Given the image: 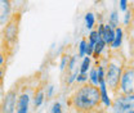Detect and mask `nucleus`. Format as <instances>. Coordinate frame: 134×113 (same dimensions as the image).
<instances>
[{
    "label": "nucleus",
    "instance_id": "f257e3e1",
    "mask_svg": "<svg viewBox=\"0 0 134 113\" xmlns=\"http://www.w3.org/2000/svg\"><path fill=\"white\" fill-rule=\"evenodd\" d=\"M67 104L76 113H97L102 109L99 87L90 82H83L70 95Z\"/></svg>",
    "mask_w": 134,
    "mask_h": 113
},
{
    "label": "nucleus",
    "instance_id": "f03ea898",
    "mask_svg": "<svg viewBox=\"0 0 134 113\" xmlns=\"http://www.w3.org/2000/svg\"><path fill=\"white\" fill-rule=\"evenodd\" d=\"M128 59L124 58L119 50H112L108 53L106 58V66H104V81L106 85H108L111 93L114 95L119 94V85H120V77L122 68Z\"/></svg>",
    "mask_w": 134,
    "mask_h": 113
},
{
    "label": "nucleus",
    "instance_id": "7ed1b4c3",
    "mask_svg": "<svg viewBox=\"0 0 134 113\" xmlns=\"http://www.w3.org/2000/svg\"><path fill=\"white\" fill-rule=\"evenodd\" d=\"M21 21H22V13L14 12L12 13L8 22L4 25L1 32V51L4 53L5 58H10L14 53L21 30Z\"/></svg>",
    "mask_w": 134,
    "mask_h": 113
},
{
    "label": "nucleus",
    "instance_id": "20e7f679",
    "mask_svg": "<svg viewBox=\"0 0 134 113\" xmlns=\"http://www.w3.org/2000/svg\"><path fill=\"white\" fill-rule=\"evenodd\" d=\"M119 93L120 94H133L134 93V68L133 59L126 61V63L122 68L120 85H119Z\"/></svg>",
    "mask_w": 134,
    "mask_h": 113
},
{
    "label": "nucleus",
    "instance_id": "39448f33",
    "mask_svg": "<svg viewBox=\"0 0 134 113\" xmlns=\"http://www.w3.org/2000/svg\"><path fill=\"white\" fill-rule=\"evenodd\" d=\"M114 113H134V95L133 94H117L111 102Z\"/></svg>",
    "mask_w": 134,
    "mask_h": 113
},
{
    "label": "nucleus",
    "instance_id": "423d86ee",
    "mask_svg": "<svg viewBox=\"0 0 134 113\" xmlns=\"http://www.w3.org/2000/svg\"><path fill=\"white\" fill-rule=\"evenodd\" d=\"M19 90H21V84L17 82L4 94L0 102V113H16V103Z\"/></svg>",
    "mask_w": 134,
    "mask_h": 113
},
{
    "label": "nucleus",
    "instance_id": "0eeeda50",
    "mask_svg": "<svg viewBox=\"0 0 134 113\" xmlns=\"http://www.w3.org/2000/svg\"><path fill=\"white\" fill-rule=\"evenodd\" d=\"M30 99H31V94H30L29 86H21V90H19L18 97H17L16 113H29Z\"/></svg>",
    "mask_w": 134,
    "mask_h": 113
},
{
    "label": "nucleus",
    "instance_id": "6e6552de",
    "mask_svg": "<svg viewBox=\"0 0 134 113\" xmlns=\"http://www.w3.org/2000/svg\"><path fill=\"white\" fill-rule=\"evenodd\" d=\"M13 13L12 0H0V26H4Z\"/></svg>",
    "mask_w": 134,
    "mask_h": 113
},
{
    "label": "nucleus",
    "instance_id": "1a4fd4ad",
    "mask_svg": "<svg viewBox=\"0 0 134 113\" xmlns=\"http://www.w3.org/2000/svg\"><path fill=\"white\" fill-rule=\"evenodd\" d=\"M44 97H45L44 87H43V86H37V89L34 91V109H35V111L43 104Z\"/></svg>",
    "mask_w": 134,
    "mask_h": 113
},
{
    "label": "nucleus",
    "instance_id": "9d476101",
    "mask_svg": "<svg viewBox=\"0 0 134 113\" xmlns=\"http://www.w3.org/2000/svg\"><path fill=\"white\" fill-rule=\"evenodd\" d=\"M122 37H124V31L120 26H117L115 28V36H114V41L111 44V48L112 50H119L121 44H122Z\"/></svg>",
    "mask_w": 134,
    "mask_h": 113
},
{
    "label": "nucleus",
    "instance_id": "9b49d317",
    "mask_svg": "<svg viewBox=\"0 0 134 113\" xmlns=\"http://www.w3.org/2000/svg\"><path fill=\"white\" fill-rule=\"evenodd\" d=\"M114 36H115V30H114L108 23L104 25V32H103V36H102L100 40H103V41L106 43V46H107V45L111 46V44H112V41H114Z\"/></svg>",
    "mask_w": 134,
    "mask_h": 113
},
{
    "label": "nucleus",
    "instance_id": "f8f14e48",
    "mask_svg": "<svg viewBox=\"0 0 134 113\" xmlns=\"http://www.w3.org/2000/svg\"><path fill=\"white\" fill-rule=\"evenodd\" d=\"M104 48H106V43H104L103 40H100L99 39V40L94 44V50H93V54H92V55H93V58L98 61V59L100 58V53L104 50Z\"/></svg>",
    "mask_w": 134,
    "mask_h": 113
},
{
    "label": "nucleus",
    "instance_id": "ddd939ff",
    "mask_svg": "<svg viewBox=\"0 0 134 113\" xmlns=\"http://www.w3.org/2000/svg\"><path fill=\"white\" fill-rule=\"evenodd\" d=\"M94 22H96V18H94V14L92 12H88L85 14V25H86V28L92 30L93 26H94Z\"/></svg>",
    "mask_w": 134,
    "mask_h": 113
},
{
    "label": "nucleus",
    "instance_id": "4468645a",
    "mask_svg": "<svg viewBox=\"0 0 134 113\" xmlns=\"http://www.w3.org/2000/svg\"><path fill=\"white\" fill-rule=\"evenodd\" d=\"M108 25L115 30L117 26H119V16H117V12L116 10H114L112 13H111V16H110V19H108Z\"/></svg>",
    "mask_w": 134,
    "mask_h": 113
},
{
    "label": "nucleus",
    "instance_id": "2eb2a0df",
    "mask_svg": "<svg viewBox=\"0 0 134 113\" xmlns=\"http://www.w3.org/2000/svg\"><path fill=\"white\" fill-rule=\"evenodd\" d=\"M89 67H90V57H85L80 68H79V73H86Z\"/></svg>",
    "mask_w": 134,
    "mask_h": 113
},
{
    "label": "nucleus",
    "instance_id": "dca6fc26",
    "mask_svg": "<svg viewBox=\"0 0 134 113\" xmlns=\"http://www.w3.org/2000/svg\"><path fill=\"white\" fill-rule=\"evenodd\" d=\"M89 81H90V84H93V85H96V86H98V75H97V68H96V66L90 69V76H89Z\"/></svg>",
    "mask_w": 134,
    "mask_h": 113
},
{
    "label": "nucleus",
    "instance_id": "f3484780",
    "mask_svg": "<svg viewBox=\"0 0 134 113\" xmlns=\"http://www.w3.org/2000/svg\"><path fill=\"white\" fill-rule=\"evenodd\" d=\"M86 40L83 39L81 41H80V45H79V55H77V58H81L85 55V49H86Z\"/></svg>",
    "mask_w": 134,
    "mask_h": 113
},
{
    "label": "nucleus",
    "instance_id": "a211bd4d",
    "mask_svg": "<svg viewBox=\"0 0 134 113\" xmlns=\"http://www.w3.org/2000/svg\"><path fill=\"white\" fill-rule=\"evenodd\" d=\"M126 12V14H125V19H124V23H125V26L128 27L130 23H132V18H133V10H132V7H130V9L128 10H125Z\"/></svg>",
    "mask_w": 134,
    "mask_h": 113
},
{
    "label": "nucleus",
    "instance_id": "6ab92c4d",
    "mask_svg": "<svg viewBox=\"0 0 134 113\" xmlns=\"http://www.w3.org/2000/svg\"><path fill=\"white\" fill-rule=\"evenodd\" d=\"M98 40H99V36H98V33H97V30H93V31L90 32V35H89V43L94 45Z\"/></svg>",
    "mask_w": 134,
    "mask_h": 113
},
{
    "label": "nucleus",
    "instance_id": "aec40b11",
    "mask_svg": "<svg viewBox=\"0 0 134 113\" xmlns=\"http://www.w3.org/2000/svg\"><path fill=\"white\" fill-rule=\"evenodd\" d=\"M75 80L77 81V82H80V84L86 82V81H88V75H86V73H77L76 77H75Z\"/></svg>",
    "mask_w": 134,
    "mask_h": 113
},
{
    "label": "nucleus",
    "instance_id": "412c9836",
    "mask_svg": "<svg viewBox=\"0 0 134 113\" xmlns=\"http://www.w3.org/2000/svg\"><path fill=\"white\" fill-rule=\"evenodd\" d=\"M52 113H62V107L58 102H55L52 107Z\"/></svg>",
    "mask_w": 134,
    "mask_h": 113
},
{
    "label": "nucleus",
    "instance_id": "4be33fe9",
    "mask_svg": "<svg viewBox=\"0 0 134 113\" xmlns=\"http://www.w3.org/2000/svg\"><path fill=\"white\" fill-rule=\"evenodd\" d=\"M128 0H120V9L122 10V12H125L126 9H128Z\"/></svg>",
    "mask_w": 134,
    "mask_h": 113
},
{
    "label": "nucleus",
    "instance_id": "5701e85b",
    "mask_svg": "<svg viewBox=\"0 0 134 113\" xmlns=\"http://www.w3.org/2000/svg\"><path fill=\"white\" fill-rule=\"evenodd\" d=\"M67 62H68V57H67V55H63V57H62V61H61V69H65V68H66Z\"/></svg>",
    "mask_w": 134,
    "mask_h": 113
},
{
    "label": "nucleus",
    "instance_id": "b1692460",
    "mask_svg": "<svg viewBox=\"0 0 134 113\" xmlns=\"http://www.w3.org/2000/svg\"><path fill=\"white\" fill-rule=\"evenodd\" d=\"M7 63V58H5V55H4V53L0 50V67H3V66Z\"/></svg>",
    "mask_w": 134,
    "mask_h": 113
},
{
    "label": "nucleus",
    "instance_id": "393cba45",
    "mask_svg": "<svg viewBox=\"0 0 134 113\" xmlns=\"http://www.w3.org/2000/svg\"><path fill=\"white\" fill-rule=\"evenodd\" d=\"M4 72H5V67L3 66V67H0V82L3 80V76H4Z\"/></svg>",
    "mask_w": 134,
    "mask_h": 113
},
{
    "label": "nucleus",
    "instance_id": "a878e982",
    "mask_svg": "<svg viewBox=\"0 0 134 113\" xmlns=\"http://www.w3.org/2000/svg\"><path fill=\"white\" fill-rule=\"evenodd\" d=\"M52 93H53V86H49V87H48V91H47V98L50 97Z\"/></svg>",
    "mask_w": 134,
    "mask_h": 113
}]
</instances>
